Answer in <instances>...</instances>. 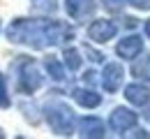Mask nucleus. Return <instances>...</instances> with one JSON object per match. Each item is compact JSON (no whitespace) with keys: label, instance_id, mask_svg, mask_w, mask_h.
Listing matches in <instances>:
<instances>
[{"label":"nucleus","instance_id":"obj_1","mask_svg":"<svg viewBox=\"0 0 150 139\" xmlns=\"http://www.w3.org/2000/svg\"><path fill=\"white\" fill-rule=\"evenodd\" d=\"M74 33L65 23L56 19H14L7 28V40L12 44H23L30 49H44V46H56L62 40H72Z\"/></svg>","mask_w":150,"mask_h":139},{"label":"nucleus","instance_id":"obj_2","mask_svg":"<svg viewBox=\"0 0 150 139\" xmlns=\"http://www.w3.org/2000/svg\"><path fill=\"white\" fill-rule=\"evenodd\" d=\"M44 114H46V123L51 125V130L60 135V137H69L72 132H74V125H76V116L74 111L65 104V102H49L46 104V109H44Z\"/></svg>","mask_w":150,"mask_h":139},{"label":"nucleus","instance_id":"obj_3","mask_svg":"<svg viewBox=\"0 0 150 139\" xmlns=\"http://www.w3.org/2000/svg\"><path fill=\"white\" fill-rule=\"evenodd\" d=\"M42 83H44V77H42L39 67L33 63V60H23L21 67H19V88L23 93L33 95Z\"/></svg>","mask_w":150,"mask_h":139},{"label":"nucleus","instance_id":"obj_4","mask_svg":"<svg viewBox=\"0 0 150 139\" xmlns=\"http://www.w3.org/2000/svg\"><path fill=\"white\" fill-rule=\"evenodd\" d=\"M136 123H139V114L127 109V107H115L109 116V128L118 135H125L127 130L136 128Z\"/></svg>","mask_w":150,"mask_h":139},{"label":"nucleus","instance_id":"obj_5","mask_svg":"<svg viewBox=\"0 0 150 139\" xmlns=\"http://www.w3.org/2000/svg\"><path fill=\"white\" fill-rule=\"evenodd\" d=\"M99 77H102L99 83H102V88L106 93H118L120 86H122V81H125V67L120 63H106L104 65V72Z\"/></svg>","mask_w":150,"mask_h":139},{"label":"nucleus","instance_id":"obj_6","mask_svg":"<svg viewBox=\"0 0 150 139\" xmlns=\"http://www.w3.org/2000/svg\"><path fill=\"white\" fill-rule=\"evenodd\" d=\"M118 33V26L109 19H95L90 26H88V37L95 42V44H106L109 40L115 37Z\"/></svg>","mask_w":150,"mask_h":139},{"label":"nucleus","instance_id":"obj_7","mask_svg":"<svg viewBox=\"0 0 150 139\" xmlns=\"http://www.w3.org/2000/svg\"><path fill=\"white\" fill-rule=\"evenodd\" d=\"M95 9H97L95 0H65V12L76 23H83L86 19H90Z\"/></svg>","mask_w":150,"mask_h":139},{"label":"nucleus","instance_id":"obj_8","mask_svg":"<svg viewBox=\"0 0 150 139\" xmlns=\"http://www.w3.org/2000/svg\"><path fill=\"white\" fill-rule=\"evenodd\" d=\"M141 51H143V40H141V35H127V37H122V40L118 42V46H115V53H118L122 60L139 58Z\"/></svg>","mask_w":150,"mask_h":139},{"label":"nucleus","instance_id":"obj_9","mask_svg":"<svg viewBox=\"0 0 150 139\" xmlns=\"http://www.w3.org/2000/svg\"><path fill=\"white\" fill-rule=\"evenodd\" d=\"M79 135L88 139H102L106 135V125L97 116H86V118L79 120Z\"/></svg>","mask_w":150,"mask_h":139},{"label":"nucleus","instance_id":"obj_10","mask_svg":"<svg viewBox=\"0 0 150 139\" xmlns=\"http://www.w3.org/2000/svg\"><path fill=\"white\" fill-rule=\"evenodd\" d=\"M125 100L134 107H148L150 102V88L141 81H134L129 86H125Z\"/></svg>","mask_w":150,"mask_h":139},{"label":"nucleus","instance_id":"obj_11","mask_svg":"<svg viewBox=\"0 0 150 139\" xmlns=\"http://www.w3.org/2000/svg\"><path fill=\"white\" fill-rule=\"evenodd\" d=\"M72 98L79 107H86V109H95V107L102 104V95H97L93 88H74Z\"/></svg>","mask_w":150,"mask_h":139},{"label":"nucleus","instance_id":"obj_12","mask_svg":"<svg viewBox=\"0 0 150 139\" xmlns=\"http://www.w3.org/2000/svg\"><path fill=\"white\" fill-rule=\"evenodd\" d=\"M132 74L139 81H150V53H146L141 60L134 58V65H132Z\"/></svg>","mask_w":150,"mask_h":139},{"label":"nucleus","instance_id":"obj_13","mask_svg":"<svg viewBox=\"0 0 150 139\" xmlns=\"http://www.w3.org/2000/svg\"><path fill=\"white\" fill-rule=\"evenodd\" d=\"M44 67H46V72H49V77L53 81H62L65 79V67H62V63L53 56H49V58L44 60Z\"/></svg>","mask_w":150,"mask_h":139},{"label":"nucleus","instance_id":"obj_14","mask_svg":"<svg viewBox=\"0 0 150 139\" xmlns=\"http://www.w3.org/2000/svg\"><path fill=\"white\" fill-rule=\"evenodd\" d=\"M62 58H65L67 70H72V72H76V70L81 67V53H79V49H74V46L65 49V51H62Z\"/></svg>","mask_w":150,"mask_h":139},{"label":"nucleus","instance_id":"obj_15","mask_svg":"<svg viewBox=\"0 0 150 139\" xmlns=\"http://www.w3.org/2000/svg\"><path fill=\"white\" fill-rule=\"evenodd\" d=\"M9 104H12V100H9V91H7V79L0 72V109H7Z\"/></svg>","mask_w":150,"mask_h":139},{"label":"nucleus","instance_id":"obj_16","mask_svg":"<svg viewBox=\"0 0 150 139\" xmlns=\"http://www.w3.org/2000/svg\"><path fill=\"white\" fill-rule=\"evenodd\" d=\"M83 51H86V56H90V60H93V63H104V53H99V51L90 49L88 44H83Z\"/></svg>","mask_w":150,"mask_h":139},{"label":"nucleus","instance_id":"obj_17","mask_svg":"<svg viewBox=\"0 0 150 139\" xmlns=\"http://www.w3.org/2000/svg\"><path fill=\"white\" fill-rule=\"evenodd\" d=\"M102 5H104L109 12H118V9L125 5V0H102Z\"/></svg>","mask_w":150,"mask_h":139},{"label":"nucleus","instance_id":"obj_18","mask_svg":"<svg viewBox=\"0 0 150 139\" xmlns=\"http://www.w3.org/2000/svg\"><path fill=\"white\" fill-rule=\"evenodd\" d=\"M125 2H129L134 9H141V12H148L150 9V0H125Z\"/></svg>","mask_w":150,"mask_h":139},{"label":"nucleus","instance_id":"obj_19","mask_svg":"<svg viewBox=\"0 0 150 139\" xmlns=\"http://www.w3.org/2000/svg\"><path fill=\"white\" fill-rule=\"evenodd\" d=\"M83 81H86V83H95V81H97V72H95V70H88V72L83 74Z\"/></svg>","mask_w":150,"mask_h":139},{"label":"nucleus","instance_id":"obj_20","mask_svg":"<svg viewBox=\"0 0 150 139\" xmlns=\"http://www.w3.org/2000/svg\"><path fill=\"white\" fill-rule=\"evenodd\" d=\"M143 30H146V37L150 40V19L146 21V23H143Z\"/></svg>","mask_w":150,"mask_h":139}]
</instances>
